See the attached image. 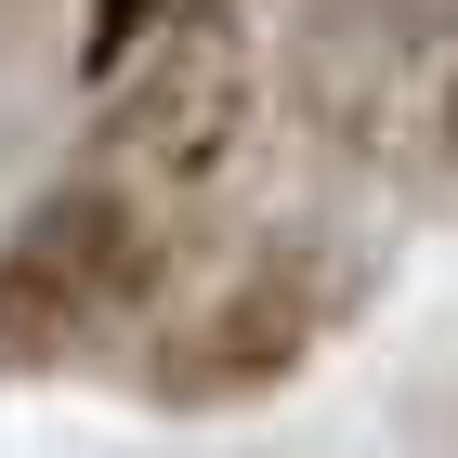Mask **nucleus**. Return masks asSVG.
I'll use <instances>...</instances> for the list:
<instances>
[{"label": "nucleus", "instance_id": "nucleus-4", "mask_svg": "<svg viewBox=\"0 0 458 458\" xmlns=\"http://www.w3.org/2000/svg\"><path fill=\"white\" fill-rule=\"evenodd\" d=\"M118 106H106V183L131 197H183L236 157L249 106H262V53L223 0H183V13H144V39L118 53Z\"/></svg>", "mask_w": 458, "mask_h": 458}, {"label": "nucleus", "instance_id": "nucleus-3", "mask_svg": "<svg viewBox=\"0 0 458 458\" xmlns=\"http://www.w3.org/2000/svg\"><path fill=\"white\" fill-rule=\"evenodd\" d=\"M288 118L341 157H420L445 131V0H315L276 53Z\"/></svg>", "mask_w": 458, "mask_h": 458}, {"label": "nucleus", "instance_id": "nucleus-2", "mask_svg": "<svg viewBox=\"0 0 458 458\" xmlns=\"http://www.w3.org/2000/svg\"><path fill=\"white\" fill-rule=\"evenodd\" d=\"M341 327V262L315 236H262L223 288H197L183 315L144 327V406H183V420H210V406H262L315 367V341Z\"/></svg>", "mask_w": 458, "mask_h": 458}, {"label": "nucleus", "instance_id": "nucleus-1", "mask_svg": "<svg viewBox=\"0 0 458 458\" xmlns=\"http://www.w3.org/2000/svg\"><path fill=\"white\" fill-rule=\"evenodd\" d=\"M157 288H171V210L157 197H131L106 171L27 197L0 236V380H39V367H79V353L157 327Z\"/></svg>", "mask_w": 458, "mask_h": 458}, {"label": "nucleus", "instance_id": "nucleus-5", "mask_svg": "<svg viewBox=\"0 0 458 458\" xmlns=\"http://www.w3.org/2000/svg\"><path fill=\"white\" fill-rule=\"evenodd\" d=\"M39 27V0H0V66H13V39Z\"/></svg>", "mask_w": 458, "mask_h": 458}]
</instances>
